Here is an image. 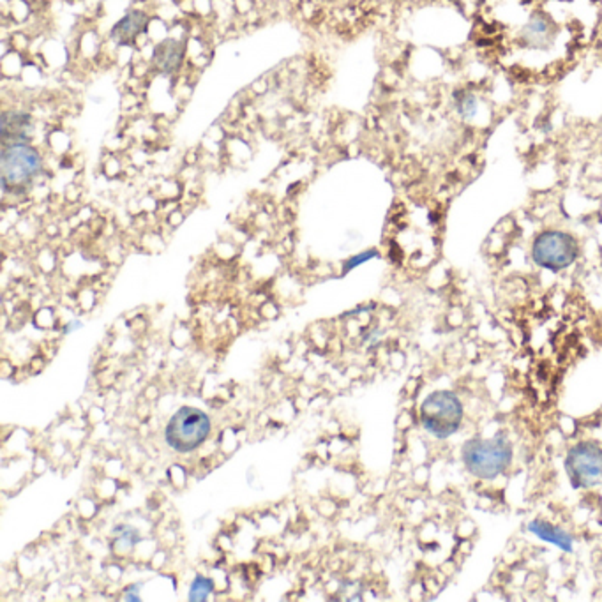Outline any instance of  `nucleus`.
Listing matches in <instances>:
<instances>
[{"label":"nucleus","instance_id":"f257e3e1","mask_svg":"<svg viewBox=\"0 0 602 602\" xmlns=\"http://www.w3.org/2000/svg\"><path fill=\"white\" fill-rule=\"evenodd\" d=\"M598 0H502L493 12L503 61L532 71L562 68L596 30Z\"/></svg>","mask_w":602,"mask_h":602},{"label":"nucleus","instance_id":"f03ea898","mask_svg":"<svg viewBox=\"0 0 602 602\" xmlns=\"http://www.w3.org/2000/svg\"><path fill=\"white\" fill-rule=\"evenodd\" d=\"M512 445L505 436L474 438L463 445V463L470 476L492 481L508 468Z\"/></svg>","mask_w":602,"mask_h":602},{"label":"nucleus","instance_id":"7ed1b4c3","mask_svg":"<svg viewBox=\"0 0 602 602\" xmlns=\"http://www.w3.org/2000/svg\"><path fill=\"white\" fill-rule=\"evenodd\" d=\"M43 161L28 143L4 145L0 154V183L7 193H23L39 175Z\"/></svg>","mask_w":602,"mask_h":602},{"label":"nucleus","instance_id":"20e7f679","mask_svg":"<svg viewBox=\"0 0 602 602\" xmlns=\"http://www.w3.org/2000/svg\"><path fill=\"white\" fill-rule=\"evenodd\" d=\"M463 422V403L451 391L427 396L420 406V424L435 438L445 440L460 431Z\"/></svg>","mask_w":602,"mask_h":602},{"label":"nucleus","instance_id":"39448f33","mask_svg":"<svg viewBox=\"0 0 602 602\" xmlns=\"http://www.w3.org/2000/svg\"><path fill=\"white\" fill-rule=\"evenodd\" d=\"M580 256V244L573 233L562 230L541 232L532 244V260L546 271L560 273Z\"/></svg>","mask_w":602,"mask_h":602},{"label":"nucleus","instance_id":"423d86ee","mask_svg":"<svg viewBox=\"0 0 602 602\" xmlns=\"http://www.w3.org/2000/svg\"><path fill=\"white\" fill-rule=\"evenodd\" d=\"M210 433V419L201 410L184 406L170 419L165 429L167 443L177 452L199 449Z\"/></svg>","mask_w":602,"mask_h":602},{"label":"nucleus","instance_id":"0eeeda50","mask_svg":"<svg viewBox=\"0 0 602 602\" xmlns=\"http://www.w3.org/2000/svg\"><path fill=\"white\" fill-rule=\"evenodd\" d=\"M565 470L574 488H596L602 484V447L594 442L576 443L567 458Z\"/></svg>","mask_w":602,"mask_h":602},{"label":"nucleus","instance_id":"6e6552de","mask_svg":"<svg viewBox=\"0 0 602 602\" xmlns=\"http://www.w3.org/2000/svg\"><path fill=\"white\" fill-rule=\"evenodd\" d=\"M32 131V118L23 111H5L0 120V134L4 145L27 143Z\"/></svg>","mask_w":602,"mask_h":602},{"label":"nucleus","instance_id":"1a4fd4ad","mask_svg":"<svg viewBox=\"0 0 602 602\" xmlns=\"http://www.w3.org/2000/svg\"><path fill=\"white\" fill-rule=\"evenodd\" d=\"M183 61H184V45L177 39H165L163 43H159L152 57L154 68L165 75L175 73L181 68Z\"/></svg>","mask_w":602,"mask_h":602},{"label":"nucleus","instance_id":"9d476101","mask_svg":"<svg viewBox=\"0 0 602 602\" xmlns=\"http://www.w3.org/2000/svg\"><path fill=\"white\" fill-rule=\"evenodd\" d=\"M147 23L149 16L140 9H133L113 27L111 39L120 46L131 45L147 28Z\"/></svg>","mask_w":602,"mask_h":602},{"label":"nucleus","instance_id":"9b49d317","mask_svg":"<svg viewBox=\"0 0 602 602\" xmlns=\"http://www.w3.org/2000/svg\"><path fill=\"white\" fill-rule=\"evenodd\" d=\"M528 532H532L535 537H539L544 542H549L557 548H560L562 551L569 553L574 548V541L571 537V533H567L565 530H562L560 526H555L548 521L542 519H535L528 523Z\"/></svg>","mask_w":602,"mask_h":602},{"label":"nucleus","instance_id":"f8f14e48","mask_svg":"<svg viewBox=\"0 0 602 602\" xmlns=\"http://www.w3.org/2000/svg\"><path fill=\"white\" fill-rule=\"evenodd\" d=\"M456 101V110L463 118H472L477 113V98L470 91H460L454 94Z\"/></svg>","mask_w":602,"mask_h":602},{"label":"nucleus","instance_id":"ddd939ff","mask_svg":"<svg viewBox=\"0 0 602 602\" xmlns=\"http://www.w3.org/2000/svg\"><path fill=\"white\" fill-rule=\"evenodd\" d=\"M212 590H214L212 580L199 576V578L193 582L191 589H190V601H207L208 596L212 594Z\"/></svg>","mask_w":602,"mask_h":602},{"label":"nucleus","instance_id":"4468645a","mask_svg":"<svg viewBox=\"0 0 602 602\" xmlns=\"http://www.w3.org/2000/svg\"><path fill=\"white\" fill-rule=\"evenodd\" d=\"M377 255H378V253H377L375 249L364 251V253H361V255H357V256L350 258V260L346 262V265H345V271H350V269H354V267H357V265H361V264H364V262H368V260L375 258Z\"/></svg>","mask_w":602,"mask_h":602}]
</instances>
